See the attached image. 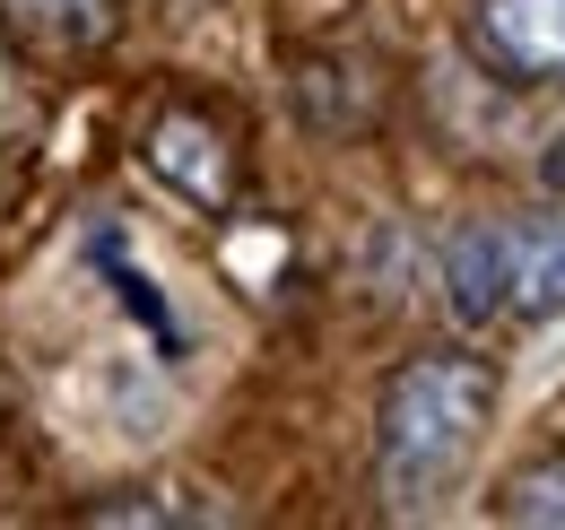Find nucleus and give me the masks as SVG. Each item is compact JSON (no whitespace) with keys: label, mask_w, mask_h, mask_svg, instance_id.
Segmentation results:
<instances>
[{"label":"nucleus","mask_w":565,"mask_h":530,"mask_svg":"<svg viewBox=\"0 0 565 530\" xmlns=\"http://www.w3.org/2000/svg\"><path fill=\"white\" fill-rule=\"evenodd\" d=\"M26 35H44V44H62V53H78V44H105V26H114V0H0Z\"/></svg>","instance_id":"obj_6"},{"label":"nucleus","mask_w":565,"mask_h":530,"mask_svg":"<svg viewBox=\"0 0 565 530\" xmlns=\"http://www.w3.org/2000/svg\"><path fill=\"white\" fill-rule=\"evenodd\" d=\"M504 513H513V522H565V453L522 469V478L504 487Z\"/></svg>","instance_id":"obj_8"},{"label":"nucleus","mask_w":565,"mask_h":530,"mask_svg":"<svg viewBox=\"0 0 565 530\" xmlns=\"http://www.w3.org/2000/svg\"><path fill=\"white\" fill-rule=\"evenodd\" d=\"M495 235H504V314L557 322L565 314V218H522V226H495Z\"/></svg>","instance_id":"obj_3"},{"label":"nucleus","mask_w":565,"mask_h":530,"mask_svg":"<svg viewBox=\"0 0 565 530\" xmlns=\"http://www.w3.org/2000/svg\"><path fill=\"white\" fill-rule=\"evenodd\" d=\"M444 305L461 322H495L504 314V235L495 226L452 235V253H444Z\"/></svg>","instance_id":"obj_5"},{"label":"nucleus","mask_w":565,"mask_h":530,"mask_svg":"<svg viewBox=\"0 0 565 530\" xmlns=\"http://www.w3.org/2000/svg\"><path fill=\"white\" fill-rule=\"evenodd\" d=\"M479 35L504 70L522 78H565V0H488Z\"/></svg>","instance_id":"obj_4"},{"label":"nucleus","mask_w":565,"mask_h":530,"mask_svg":"<svg viewBox=\"0 0 565 530\" xmlns=\"http://www.w3.org/2000/svg\"><path fill=\"white\" fill-rule=\"evenodd\" d=\"M148 174L157 183H174V192L192 200V209H226V183H235V157H226V139L201 123V114H157L148 123Z\"/></svg>","instance_id":"obj_2"},{"label":"nucleus","mask_w":565,"mask_h":530,"mask_svg":"<svg viewBox=\"0 0 565 530\" xmlns=\"http://www.w3.org/2000/svg\"><path fill=\"white\" fill-rule=\"evenodd\" d=\"M495 417V374L479 357H418L392 374L383 392V426H374V469H383V496L401 513H426L461 462L479 453Z\"/></svg>","instance_id":"obj_1"},{"label":"nucleus","mask_w":565,"mask_h":530,"mask_svg":"<svg viewBox=\"0 0 565 530\" xmlns=\"http://www.w3.org/2000/svg\"><path fill=\"white\" fill-rule=\"evenodd\" d=\"M96 262H105V278H114V287H122V305H131V314H140V331L157 339V348H166V357H174V348H183V331H174V314H166V296H157V287H148L140 269L122 262V244H114V235H96Z\"/></svg>","instance_id":"obj_7"}]
</instances>
